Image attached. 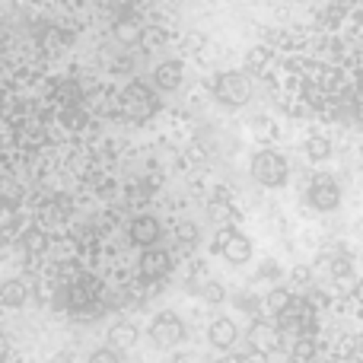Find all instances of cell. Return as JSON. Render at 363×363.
I'll return each instance as SVG.
<instances>
[{
  "label": "cell",
  "mask_w": 363,
  "mask_h": 363,
  "mask_svg": "<svg viewBox=\"0 0 363 363\" xmlns=\"http://www.w3.org/2000/svg\"><path fill=\"white\" fill-rule=\"evenodd\" d=\"M249 176L258 182L262 188H284L290 179V163L281 150L274 147H262L252 153L249 160Z\"/></svg>",
  "instance_id": "6da1fadb"
},
{
  "label": "cell",
  "mask_w": 363,
  "mask_h": 363,
  "mask_svg": "<svg viewBox=\"0 0 363 363\" xmlns=\"http://www.w3.org/2000/svg\"><path fill=\"white\" fill-rule=\"evenodd\" d=\"M211 96L223 108H242L252 99V80L245 70H220L211 80Z\"/></svg>",
  "instance_id": "7a4b0ae2"
},
{
  "label": "cell",
  "mask_w": 363,
  "mask_h": 363,
  "mask_svg": "<svg viewBox=\"0 0 363 363\" xmlns=\"http://www.w3.org/2000/svg\"><path fill=\"white\" fill-rule=\"evenodd\" d=\"M118 106H121V112H125V118L134 121V125H147V121L160 112V99L147 83H131V86H125Z\"/></svg>",
  "instance_id": "3957f363"
},
{
  "label": "cell",
  "mask_w": 363,
  "mask_h": 363,
  "mask_svg": "<svg viewBox=\"0 0 363 363\" xmlns=\"http://www.w3.org/2000/svg\"><path fill=\"white\" fill-rule=\"evenodd\" d=\"M211 249L230 264L252 262V239L245 236L239 226H220L217 236H213V242H211Z\"/></svg>",
  "instance_id": "277c9868"
},
{
  "label": "cell",
  "mask_w": 363,
  "mask_h": 363,
  "mask_svg": "<svg viewBox=\"0 0 363 363\" xmlns=\"http://www.w3.org/2000/svg\"><path fill=\"white\" fill-rule=\"evenodd\" d=\"M306 204L313 207V211H319V213L335 211V207L341 204L338 179L328 176V172H315V176L309 179V185H306Z\"/></svg>",
  "instance_id": "5b68a950"
},
{
  "label": "cell",
  "mask_w": 363,
  "mask_h": 363,
  "mask_svg": "<svg viewBox=\"0 0 363 363\" xmlns=\"http://www.w3.org/2000/svg\"><path fill=\"white\" fill-rule=\"evenodd\" d=\"M150 338H153V345H160V347H176L185 341V322H182L176 313H160L157 319L150 322Z\"/></svg>",
  "instance_id": "8992f818"
},
{
  "label": "cell",
  "mask_w": 363,
  "mask_h": 363,
  "mask_svg": "<svg viewBox=\"0 0 363 363\" xmlns=\"http://www.w3.org/2000/svg\"><path fill=\"white\" fill-rule=\"evenodd\" d=\"M128 236H131V242L140 245V249H153V245L163 239V223H160L153 213H138V217L131 220V226H128Z\"/></svg>",
  "instance_id": "52a82bcc"
},
{
  "label": "cell",
  "mask_w": 363,
  "mask_h": 363,
  "mask_svg": "<svg viewBox=\"0 0 363 363\" xmlns=\"http://www.w3.org/2000/svg\"><path fill=\"white\" fill-rule=\"evenodd\" d=\"M182 83H185V64L176 61V57H166L153 67V86L160 93H176Z\"/></svg>",
  "instance_id": "ba28073f"
},
{
  "label": "cell",
  "mask_w": 363,
  "mask_h": 363,
  "mask_svg": "<svg viewBox=\"0 0 363 363\" xmlns=\"http://www.w3.org/2000/svg\"><path fill=\"white\" fill-rule=\"evenodd\" d=\"M207 341H211L217 351H230L239 341V325L233 319H226V315H217V319L211 322V328H207Z\"/></svg>",
  "instance_id": "9c48e42d"
},
{
  "label": "cell",
  "mask_w": 363,
  "mask_h": 363,
  "mask_svg": "<svg viewBox=\"0 0 363 363\" xmlns=\"http://www.w3.org/2000/svg\"><path fill=\"white\" fill-rule=\"evenodd\" d=\"M207 217L220 226H236V220H239L236 201H233L226 191H217L211 201H207Z\"/></svg>",
  "instance_id": "30bf717a"
},
{
  "label": "cell",
  "mask_w": 363,
  "mask_h": 363,
  "mask_svg": "<svg viewBox=\"0 0 363 363\" xmlns=\"http://www.w3.org/2000/svg\"><path fill=\"white\" fill-rule=\"evenodd\" d=\"M169 268H172V258H169V252H163V249H147L144 255H140V274L147 277V281H157V277H166L169 274Z\"/></svg>",
  "instance_id": "8fae6325"
},
{
  "label": "cell",
  "mask_w": 363,
  "mask_h": 363,
  "mask_svg": "<svg viewBox=\"0 0 363 363\" xmlns=\"http://www.w3.org/2000/svg\"><path fill=\"white\" fill-rule=\"evenodd\" d=\"M332 153H335V147L325 134H309V138L303 140V157H306L309 163H328Z\"/></svg>",
  "instance_id": "7c38bea8"
},
{
  "label": "cell",
  "mask_w": 363,
  "mask_h": 363,
  "mask_svg": "<svg viewBox=\"0 0 363 363\" xmlns=\"http://www.w3.org/2000/svg\"><path fill=\"white\" fill-rule=\"evenodd\" d=\"M249 341H252V347H255V351L271 354V351L277 347V332L268 325V322H252V328H249Z\"/></svg>",
  "instance_id": "4fadbf2b"
},
{
  "label": "cell",
  "mask_w": 363,
  "mask_h": 363,
  "mask_svg": "<svg viewBox=\"0 0 363 363\" xmlns=\"http://www.w3.org/2000/svg\"><path fill=\"white\" fill-rule=\"evenodd\" d=\"M26 300H29V287H26L23 281L10 277V281L0 284V303H4V306L19 309V306H26Z\"/></svg>",
  "instance_id": "5bb4252c"
},
{
  "label": "cell",
  "mask_w": 363,
  "mask_h": 363,
  "mask_svg": "<svg viewBox=\"0 0 363 363\" xmlns=\"http://www.w3.org/2000/svg\"><path fill=\"white\" fill-rule=\"evenodd\" d=\"M191 287H194V294H198L204 303H223L226 300V287L220 281H213V277H207V274L194 277Z\"/></svg>",
  "instance_id": "9a60e30c"
},
{
  "label": "cell",
  "mask_w": 363,
  "mask_h": 363,
  "mask_svg": "<svg viewBox=\"0 0 363 363\" xmlns=\"http://www.w3.org/2000/svg\"><path fill=\"white\" fill-rule=\"evenodd\" d=\"M264 306H268L271 315H284L290 306H294V294L287 287H271L268 296H264Z\"/></svg>",
  "instance_id": "2e32d148"
},
{
  "label": "cell",
  "mask_w": 363,
  "mask_h": 363,
  "mask_svg": "<svg viewBox=\"0 0 363 363\" xmlns=\"http://www.w3.org/2000/svg\"><path fill=\"white\" fill-rule=\"evenodd\" d=\"M252 134H255L262 144H274L277 138H281V128H277V121H271V118H255L252 121Z\"/></svg>",
  "instance_id": "e0dca14e"
},
{
  "label": "cell",
  "mask_w": 363,
  "mask_h": 363,
  "mask_svg": "<svg viewBox=\"0 0 363 363\" xmlns=\"http://www.w3.org/2000/svg\"><path fill=\"white\" fill-rule=\"evenodd\" d=\"M108 341H112V351L115 347H128L138 341V328H134L131 322H121V325H115L112 332H108Z\"/></svg>",
  "instance_id": "ac0fdd59"
},
{
  "label": "cell",
  "mask_w": 363,
  "mask_h": 363,
  "mask_svg": "<svg viewBox=\"0 0 363 363\" xmlns=\"http://www.w3.org/2000/svg\"><path fill=\"white\" fill-rule=\"evenodd\" d=\"M281 277H284V268L277 262H271V258L258 264V271H255V281H264V284H274V281H281Z\"/></svg>",
  "instance_id": "d6986e66"
},
{
  "label": "cell",
  "mask_w": 363,
  "mask_h": 363,
  "mask_svg": "<svg viewBox=\"0 0 363 363\" xmlns=\"http://www.w3.org/2000/svg\"><path fill=\"white\" fill-rule=\"evenodd\" d=\"M176 236H179V242H188V245H194L198 242V226L194 223H179V230H176Z\"/></svg>",
  "instance_id": "ffe728a7"
},
{
  "label": "cell",
  "mask_w": 363,
  "mask_h": 363,
  "mask_svg": "<svg viewBox=\"0 0 363 363\" xmlns=\"http://www.w3.org/2000/svg\"><path fill=\"white\" fill-rule=\"evenodd\" d=\"M89 363H121V357L112 351V347H99V351L89 354Z\"/></svg>",
  "instance_id": "44dd1931"
},
{
  "label": "cell",
  "mask_w": 363,
  "mask_h": 363,
  "mask_svg": "<svg viewBox=\"0 0 363 363\" xmlns=\"http://www.w3.org/2000/svg\"><path fill=\"white\" fill-rule=\"evenodd\" d=\"M236 306L242 309V313H255V309H258V300H255V296H249V294H239Z\"/></svg>",
  "instance_id": "7402d4cb"
},
{
  "label": "cell",
  "mask_w": 363,
  "mask_h": 363,
  "mask_svg": "<svg viewBox=\"0 0 363 363\" xmlns=\"http://www.w3.org/2000/svg\"><path fill=\"white\" fill-rule=\"evenodd\" d=\"M242 363H268V354H262V351H252V354H245Z\"/></svg>",
  "instance_id": "603a6c76"
}]
</instances>
